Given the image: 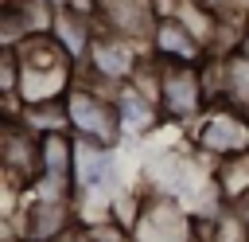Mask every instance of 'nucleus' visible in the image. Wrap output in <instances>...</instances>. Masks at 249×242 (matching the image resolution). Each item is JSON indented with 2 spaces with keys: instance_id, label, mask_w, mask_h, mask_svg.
Listing matches in <instances>:
<instances>
[{
  "instance_id": "obj_7",
  "label": "nucleus",
  "mask_w": 249,
  "mask_h": 242,
  "mask_svg": "<svg viewBox=\"0 0 249 242\" xmlns=\"http://www.w3.org/2000/svg\"><path fill=\"white\" fill-rule=\"evenodd\" d=\"M101 23L121 35H152L156 27V0H97Z\"/></svg>"
},
{
  "instance_id": "obj_9",
  "label": "nucleus",
  "mask_w": 249,
  "mask_h": 242,
  "mask_svg": "<svg viewBox=\"0 0 249 242\" xmlns=\"http://www.w3.org/2000/svg\"><path fill=\"white\" fill-rule=\"evenodd\" d=\"M241 55L249 59V23H245V31H241Z\"/></svg>"
},
{
  "instance_id": "obj_10",
  "label": "nucleus",
  "mask_w": 249,
  "mask_h": 242,
  "mask_svg": "<svg viewBox=\"0 0 249 242\" xmlns=\"http://www.w3.org/2000/svg\"><path fill=\"white\" fill-rule=\"evenodd\" d=\"M43 4H70V0H43Z\"/></svg>"
},
{
  "instance_id": "obj_1",
  "label": "nucleus",
  "mask_w": 249,
  "mask_h": 242,
  "mask_svg": "<svg viewBox=\"0 0 249 242\" xmlns=\"http://www.w3.org/2000/svg\"><path fill=\"white\" fill-rule=\"evenodd\" d=\"M66 113H70V125L89 137V141H101V144H113L124 129H121V117H117V105H109L105 98H97L93 90L86 86H70L66 90Z\"/></svg>"
},
{
  "instance_id": "obj_3",
  "label": "nucleus",
  "mask_w": 249,
  "mask_h": 242,
  "mask_svg": "<svg viewBox=\"0 0 249 242\" xmlns=\"http://www.w3.org/2000/svg\"><path fill=\"white\" fill-rule=\"evenodd\" d=\"M89 66H93V74H101V78H109V82H117V78H132L136 74V66H140V59L132 55V47L124 43V35L121 31H93V39H89Z\"/></svg>"
},
{
  "instance_id": "obj_2",
  "label": "nucleus",
  "mask_w": 249,
  "mask_h": 242,
  "mask_svg": "<svg viewBox=\"0 0 249 242\" xmlns=\"http://www.w3.org/2000/svg\"><path fill=\"white\" fill-rule=\"evenodd\" d=\"M163 62V59H160ZM202 105V82L191 70V62H163V82H160V109L175 121L195 117Z\"/></svg>"
},
{
  "instance_id": "obj_5",
  "label": "nucleus",
  "mask_w": 249,
  "mask_h": 242,
  "mask_svg": "<svg viewBox=\"0 0 249 242\" xmlns=\"http://www.w3.org/2000/svg\"><path fill=\"white\" fill-rule=\"evenodd\" d=\"M74 183L82 191H109L117 183V164H113L109 144L89 141V137L74 144Z\"/></svg>"
},
{
  "instance_id": "obj_8",
  "label": "nucleus",
  "mask_w": 249,
  "mask_h": 242,
  "mask_svg": "<svg viewBox=\"0 0 249 242\" xmlns=\"http://www.w3.org/2000/svg\"><path fill=\"white\" fill-rule=\"evenodd\" d=\"M117 117H121V129L132 133V137H144L156 121H160V101L144 90H136L128 82V90L117 94Z\"/></svg>"
},
{
  "instance_id": "obj_6",
  "label": "nucleus",
  "mask_w": 249,
  "mask_h": 242,
  "mask_svg": "<svg viewBox=\"0 0 249 242\" xmlns=\"http://www.w3.org/2000/svg\"><path fill=\"white\" fill-rule=\"evenodd\" d=\"M152 47H156V59L163 62H195L202 55V39L195 35V27L187 20H156V31H152Z\"/></svg>"
},
{
  "instance_id": "obj_4",
  "label": "nucleus",
  "mask_w": 249,
  "mask_h": 242,
  "mask_svg": "<svg viewBox=\"0 0 249 242\" xmlns=\"http://www.w3.org/2000/svg\"><path fill=\"white\" fill-rule=\"evenodd\" d=\"M198 144L214 156H241L249 152V125L241 113H230V109H214L206 121H202V133H198Z\"/></svg>"
}]
</instances>
